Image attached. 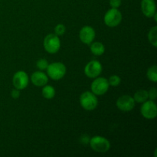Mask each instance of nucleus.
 <instances>
[{"label":"nucleus","instance_id":"nucleus-1","mask_svg":"<svg viewBox=\"0 0 157 157\" xmlns=\"http://www.w3.org/2000/svg\"><path fill=\"white\" fill-rule=\"evenodd\" d=\"M48 76L52 80L58 81L62 79L66 75L67 68L65 65L61 62H54L48 64L47 67Z\"/></svg>","mask_w":157,"mask_h":157},{"label":"nucleus","instance_id":"nucleus-22","mask_svg":"<svg viewBox=\"0 0 157 157\" xmlns=\"http://www.w3.org/2000/svg\"><path fill=\"white\" fill-rule=\"evenodd\" d=\"M148 97L151 101H154L157 98V90L156 87H152L148 91Z\"/></svg>","mask_w":157,"mask_h":157},{"label":"nucleus","instance_id":"nucleus-18","mask_svg":"<svg viewBox=\"0 0 157 157\" xmlns=\"http://www.w3.org/2000/svg\"><path fill=\"white\" fill-rule=\"evenodd\" d=\"M147 78L150 81L153 82H156L157 81V67L156 65H153L147 70Z\"/></svg>","mask_w":157,"mask_h":157},{"label":"nucleus","instance_id":"nucleus-15","mask_svg":"<svg viewBox=\"0 0 157 157\" xmlns=\"http://www.w3.org/2000/svg\"><path fill=\"white\" fill-rule=\"evenodd\" d=\"M133 99H134L135 102L143 104V103L145 102V101H147V100L149 99L148 91H147V90H137V91L134 94Z\"/></svg>","mask_w":157,"mask_h":157},{"label":"nucleus","instance_id":"nucleus-2","mask_svg":"<svg viewBox=\"0 0 157 157\" xmlns=\"http://www.w3.org/2000/svg\"><path fill=\"white\" fill-rule=\"evenodd\" d=\"M89 143L92 150L97 153H107L110 148V141L104 136H93Z\"/></svg>","mask_w":157,"mask_h":157},{"label":"nucleus","instance_id":"nucleus-20","mask_svg":"<svg viewBox=\"0 0 157 157\" xmlns=\"http://www.w3.org/2000/svg\"><path fill=\"white\" fill-rule=\"evenodd\" d=\"M48 62L47 60L44 59V58H41V59L38 60L36 63V66L40 71H44L46 70L48 66Z\"/></svg>","mask_w":157,"mask_h":157},{"label":"nucleus","instance_id":"nucleus-24","mask_svg":"<svg viewBox=\"0 0 157 157\" xmlns=\"http://www.w3.org/2000/svg\"><path fill=\"white\" fill-rule=\"evenodd\" d=\"M11 96H12V98L14 99H18L20 96V90L18 89H13L11 92Z\"/></svg>","mask_w":157,"mask_h":157},{"label":"nucleus","instance_id":"nucleus-4","mask_svg":"<svg viewBox=\"0 0 157 157\" xmlns=\"http://www.w3.org/2000/svg\"><path fill=\"white\" fill-rule=\"evenodd\" d=\"M44 50L49 54H55L61 48V41L58 35L49 34L44 39Z\"/></svg>","mask_w":157,"mask_h":157},{"label":"nucleus","instance_id":"nucleus-19","mask_svg":"<svg viewBox=\"0 0 157 157\" xmlns=\"http://www.w3.org/2000/svg\"><path fill=\"white\" fill-rule=\"evenodd\" d=\"M121 78H120L118 75H112L109 78L108 80V83H109V85L112 86V87H117V86L121 84Z\"/></svg>","mask_w":157,"mask_h":157},{"label":"nucleus","instance_id":"nucleus-11","mask_svg":"<svg viewBox=\"0 0 157 157\" xmlns=\"http://www.w3.org/2000/svg\"><path fill=\"white\" fill-rule=\"evenodd\" d=\"M95 31L91 26H84L79 32V38L81 42L85 44H90L95 38Z\"/></svg>","mask_w":157,"mask_h":157},{"label":"nucleus","instance_id":"nucleus-16","mask_svg":"<svg viewBox=\"0 0 157 157\" xmlns=\"http://www.w3.org/2000/svg\"><path fill=\"white\" fill-rule=\"evenodd\" d=\"M41 94L45 99H52L55 96V87L51 85H44Z\"/></svg>","mask_w":157,"mask_h":157},{"label":"nucleus","instance_id":"nucleus-23","mask_svg":"<svg viewBox=\"0 0 157 157\" xmlns=\"http://www.w3.org/2000/svg\"><path fill=\"white\" fill-rule=\"evenodd\" d=\"M110 6L111 8L118 9L121 6V0H110Z\"/></svg>","mask_w":157,"mask_h":157},{"label":"nucleus","instance_id":"nucleus-21","mask_svg":"<svg viewBox=\"0 0 157 157\" xmlns=\"http://www.w3.org/2000/svg\"><path fill=\"white\" fill-rule=\"evenodd\" d=\"M66 31V28L64 25L62 24H58L55 26V35H58V36H61L64 34Z\"/></svg>","mask_w":157,"mask_h":157},{"label":"nucleus","instance_id":"nucleus-10","mask_svg":"<svg viewBox=\"0 0 157 157\" xmlns=\"http://www.w3.org/2000/svg\"><path fill=\"white\" fill-rule=\"evenodd\" d=\"M135 101L133 97L130 95H123L117 101V107L124 112L130 111L135 107Z\"/></svg>","mask_w":157,"mask_h":157},{"label":"nucleus","instance_id":"nucleus-9","mask_svg":"<svg viewBox=\"0 0 157 157\" xmlns=\"http://www.w3.org/2000/svg\"><path fill=\"white\" fill-rule=\"evenodd\" d=\"M12 82H13V85L15 88L18 89V90H23L29 85V75L25 71H18L14 75Z\"/></svg>","mask_w":157,"mask_h":157},{"label":"nucleus","instance_id":"nucleus-8","mask_svg":"<svg viewBox=\"0 0 157 157\" xmlns=\"http://www.w3.org/2000/svg\"><path fill=\"white\" fill-rule=\"evenodd\" d=\"M102 71V65L101 62L96 60L90 61L86 64L84 67V74L90 78H96L101 75Z\"/></svg>","mask_w":157,"mask_h":157},{"label":"nucleus","instance_id":"nucleus-6","mask_svg":"<svg viewBox=\"0 0 157 157\" xmlns=\"http://www.w3.org/2000/svg\"><path fill=\"white\" fill-rule=\"evenodd\" d=\"M109 87L108 80L105 78H96L90 85V89L96 96H101L107 93Z\"/></svg>","mask_w":157,"mask_h":157},{"label":"nucleus","instance_id":"nucleus-3","mask_svg":"<svg viewBox=\"0 0 157 157\" xmlns=\"http://www.w3.org/2000/svg\"><path fill=\"white\" fill-rule=\"evenodd\" d=\"M81 106L86 110H94L98 105V99L96 95L90 91H85L80 97Z\"/></svg>","mask_w":157,"mask_h":157},{"label":"nucleus","instance_id":"nucleus-17","mask_svg":"<svg viewBox=\"0 0 157 157\" xmlns=\"http://www.w3.org/2000/svg\"><path fill=\"white\" fill-rule=\"evenodd\" d=\"M149 41L151 43L153 47L157 46V26H153L151 28L148 33Z\"/></svg>","mask_w":157,"mask_h":157},{"label":"nucleus","instance_id":"nucleus-7","mask_svg":"<svg viewBox=\"0 0 157 157\" xmlns=\"http://www.w3.org/2000/svg\"><path fill=\"white\" fill-rule=\"evenodd\" d=\"M140 112L144 118L153 120L157 116V107L153 101H147L143 103L140 108Z\"/></svg>","mask_w":157,"mask_h":157},{"label":"nucleus","instance_id":"nucleus-12","mask_svg":"<svg viewBox=\"0 0 157 157\" xmlns=\"http://www.w3.org/2000/svg\"><path fill=\"white\" fill-rule=\"evenodd\" d=\"M141 9L145 16L152 18L156 13V6L155 0H142L141 1Z\"/></svg>","mask_w":157,"mask_h":157},{"label":"nucleus","instance_id":"nucleus-5","mask_svg":"<svg viewBox=\"0 0 157 157\" xmlns=\"http://www.w3.org/2000/svg\"><path fill=\"white\" fill-rule=\"evenodd\" d=\"M104 23L108 27H116L122 21V14L117 9L111 8L104 15Z\"/></svg>","mask_w":157,"mask_h":157},{"label":"nucleus","instance_id":"nucleus-13","mask_svg":"<svg viewBox=\"0 0 157 157\" xmlns=\"http://www.w3.org/2000/svg\"><path fill=\"white\" fill-rule=\"evenodd\" d=\"M31 81L37 87H43L48 81V76L42 71H35L31 76Z\"/></svg>","mask_w":157,"mask_h":157},{"label":"nucleus","instance_id":"nucleus-14","mask_svg":"<svg viewBox=\"0 0 157 157\" xmlns=\"http://www.w3.org/2000/svg\"><path fill=\"white\" fill-rule=\"evenodd\" d=\"M90 52L92 54L96 56H101V55H104V52H105V47L104 44L99 41H95V42H92L90 44Z\"/></svg>","mask_w":157,"mask_h":157}]
</instances>
